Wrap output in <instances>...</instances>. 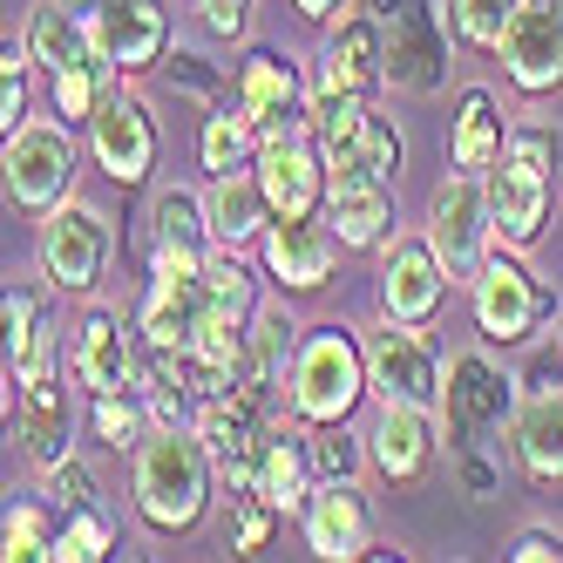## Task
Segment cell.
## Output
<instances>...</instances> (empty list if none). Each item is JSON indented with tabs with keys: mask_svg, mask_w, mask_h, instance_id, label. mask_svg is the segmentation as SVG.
Returning a JSON list of instances; mask_svg holds the SVG:
<instances>
[{
	"mask_svg": "<svg viewBox=\"0 0 563 563\" xmlns=\"http://www.w3.org/2000/svg\"><path fill=\"white\" fill-rule=\"evenodd\" d=\"M218 482H224V468H218V455H211V441L197 434L190 421H184V428H150V434L136 441V455H130L136 516H143V530L164 537V543L205 530Z\"/></svg>",
	"mask_w": 563,
	"mask_h": 563,
	"instance_id": "cell-1",
	"label": "cell"
},
{
	"mask_svg": "<svg viewBox=\"0 0 563 563\" xmlns=\"http://www.w3.org/2000/svg\"><path fill=\"white\" fill-rule=\"evenodd\" d=\"M21 42H27V55H34V68H68V62H89L96 55V42H89V21L82 14H68L62 0H42V8L27 14V27H21Z\"/></svg>",
	"mask_w": 563,
	"mask_h": 563,
	"instance_id": "cell-30",
	"label": "cell"
},
{
	"mask_svg": "<svg viewBox=\"0 0 563 563\" xmlns=\"http://www.w3.org/2000/svg\"><path fill=\"white\" fill-rule=\"evenodd\" d=\"M509 449H516V468L530 475V482L563 489V387H543V394L522 400Z\"/></svg>",
	"mask_w": 563,
	"mask_h": 563,
	"instance_id": "cell-26",
	"label": "cell"
},
{
	"mask_svg": "<svg viewBox=\"0 0 563 563\" xmlns=\"http://www.w3.org/2000/svg\"><path fill=\"white\" fill-rule=\"evenodd\" d=\"M278 522H286V516H278L265 496H238V503H231V550H238V556H258V550L272 543Z\"/></svg>",
	"mask_w": 563,
	"mask_h": 563,
	"instance_id": "cell-39",
	"label": "cell"
},
{
	"mask_svg": "<svg viewBox=\"0 0 563 563\" xmlns=\"http://www.w3.org/2000/svg\"><path fill=\"white\" fill-rule=\"evenodd\" d=\"M516 8H522V0H441L455 42L462 48H489V55H496V42H503V27H509Z\"/></svg>",
	"mask_w": 563,
	"mask_h": 563,
	"instance_id": "cell-37",
	"label": "cell"
},
{
	"mask_svg": "<svg viewBox=\"0 0 563 563\" xmlns=\"http://www.w3.org/2000/svg\"><path fill=\"white\" fill-rule=\"evenodd\" d=\"M516 415H522L516 374H503L489 353L449 360V374H441V434H449V455L503 449V434H516Z\"/></svg>",
	"mask_w": 563,
	"mask_h": 563,
	"instance_id": "cell-5",
	"label": "cell"
},
{
	"mask_svg": "<svg viewBox=\"0 0 563 563\" xmlns=\"http://www.w3.org/2000/svg\"><path fill=\"white\" fill-rule=\"evenodd\" d=\"M441 408H415V400H380V415L367 428V455H374V475L387 489H415V482L434 475L441 462Z\"/></svg>",
	"mask_w": 563,
	"mask_h": 563,
	"instance_id": "cell-14",
	"label": "cell"
},
{
	"mask_svg": "<svg viewBox=\"0 0 563 563\" xmlns=\"http://www.w3.org/2000/svg\"><path fill=\"white\" fill-rule=\"evenodd\" d=\"M205 205H211V238H218L224 252H252V245H265V231L278 224V211H272V197H265L258 170L211 177Z\"/></svg>",
	"mask_w": 563,
	"mask_h": 563,
	"instance_id": "cell-24",
	"label": "cell"
},
{
	"mask_svg": "<svg viewBox=\"0 0 563 563\" xmlns=\"http://www.w3.org/2000/svg\"><path fill=\"white\" fill-rule=\"evenodd\" d=\"M115 82H123V75L89 55V62H68V68L48 75V102H55V115H62L68 130H89V115L102 109V96H109Z\"/></svg>",
	"mask_w": 563,
	"mask_h": 563,
	"instance_id": "cell-31",
	"label": "cell"
},
{
	"mask_svg": "<svg viewBox=\"0 0 563 563\" xmlns=\"http://www.w3.org/2000/svg\"><path fill=\"white\" fill-rule=\"evenodd\" d=\"M312 434V468H319V482H360L374 468V455H367V434H353L346 421L340 428H306Z\"/></svg>",
	"mask_w": 563,
	"mask_h": 563,
	"instance_id": "cell-38",
	"label": "cell"
},
{
	"mask_svg": "<svg viewBox=\"0 0 563 563\" xmlns=\"http://www.w3.org/2000/svg\"><path fill=\"white\" fill-rule=\"evenodd\" d=\"M205 272L197 278H150V292H143V306H136V333H143V346H156V353H184L190 340H197V319H205Z\"/></svg>",
	"mask_w": 563,
	"mask_h": 563,
	"instance_id": "cell-23",
	"label": "cell"
},
{
	"mask_svg": "<svg viewBox=\"0 0 563 563\" xmlns=\"http://www.w3.org/2000/svg\"><path fill=\"white\" fill-rule=\"evenodd\" d=\"M503 143H509V123H503V102H496V89H462L455 96V115H449V164L455 170H496V156H503Z\"/></svg>",
	"mask_w": 563,
	"mask_h": 563,
	"instance_id": "cell-28",
	"label": "cell"
},
{
	"mask_svg": "<svg viewBox=\"0 0 563 563\" xmlns=\"http://www.w3.org/2000/svg\"><path fill=\"white\" fill-rule=\"evenodd\" d=\"M150 238H177V245H218L211 238V205L190 184H164L150 197Z\"/></svg>",
	"mask_w": 563,
	"mask_h": 563,
	"instance_id": "cell-33",
	"label": "cell"
},
{
	"mask_svg": "<svg viewBox=\"0 0 563 563\" xmlns=\"http://www.w3.org/2000/svg\"><path fill=\"white\" fill-rule=\"evenodd\" d=\"M75 374H42V380H8V415L21 421V441H27V462L34 468H55L75 455Z\"/></svg>",
	"mask_w": 563,
	"mask_h": 563,
	"instance_id": "cell-19",
	"label": "cell"
},
{
	"mask_svg": "<svg viewBox=\"0 0 563 563\" xmlns=\"http://www.w3.org/2000/svg\"><path fill=\"white\" fill-rule=\"evenodd\" d=\"M231 96L245 102L258 115V130L265 136H292V130H312V115H306V82H299V62L286 48H245L231 68Z\"/></svg>",
	"mask_w": 563,
	"mask_h": 563,
	"instance_id": "cell-18",
	"label": "cell"
},
{
	"mask_svg": "<svg viewBox=\"0 0 563 563\" xmlns=\"http://www.w3.org/2000/svg\"><path fill=\"white\" fill-rule=\"evenodd\" d=\"M367 14L387 34V82L400 96H434L449 82V14L428 0H367Z\"/></svg>",
	"mask_w": 563,
	"mask_h": 563,
	"instance_id": "cell-7",
	"label": "cell"
},
{
	"mask_svg": "<svg viewBox=\"0 0 563 563\" xmlns=\"http://www.w3.org/2000/svg\"><path fill=\"white\" fill-rule=\"evenodd\" d=\"M367 374H374V400H415V408H441V374L449 360L434 353L428 327L408 319H374L367 327Z\"/></svg>",
	"mask_w": 563,
	"mask_h": 563,
	"instance_id": "cell-12",
	"label": "cell"
},
{
	"mask_svg": "<svg viewBox=\"0 0 563 563\" xmlns=\"http://www.w3.org/2000/svg\"><path fill=\"white\" fill-rule=\"evenodd\" d=\"M428 238H434V252L449 258L455 278H475V265L503 245L496 218H489V177H475V170L441 177L434 197H428Z\"/></svg>",
	"mask_w": 563,
	"mask_h": 563,
	"instance_id": "cell-10",
	"label": "cell"
},
{
	"mask_svg": "<svg viewBox=\"0 0 563 563\" xmlns=\"http://www.w3.org/2000/svg\"><path fill=\"white\" fill-rule=\"evenodd\" d=\"M89 156H96V170H102L115 190H143V184H150L156 156H164V130H156L150 102H143L130 82H115V89L102 96V109L89 115Z\"/></svg>",
	"mask_w": 563,
	"mask_h": 563,
	"instance_id": "cell-9",
	"label": "cell"
},
{
	"mask_svg": "<svg viewBox=\"0 0 563 563\" xmlns=\"http://www.w3.org/2000/svg\"><path fill=\"white\" fill-rule=\"evenodd\" d=\"M258 150H265V130H258V115L224 96L205 109V130H197V156H205V170L211 177H238V170H252L258 164Z\"/></svg>",
	"mask_w": 563,
	"mask_h": 563,
	"instance_id": "cell-29",
	"label": "cell"
},
{
	"mask_svg": "<svg viewBox=\"0 0 563 563\" xmlns=\"http://www.w3.org/2000/svg\"><path fill=\"white\" fill-rule=\"evenodd\" d=\"M468 312H475V333L489 346H522L556 319V286L537 265H522L516 245H496L468 278Z\"/></svg>",
	"mask_w": 563,
	"mask_h": 563,
	"instance_id": "cell-4",
	"label": "cell"
},
{
	"mask_svg": "<svg viewBox=\"0 0 563 563\" xmlns=\"http://www.w3.org/2000/svg\"><path fill=\"white\" fill-rule=\"evenodd\" d=\"M136 360H143L136 319L123 327V312L89 306L82 327H75V346H68V374L82 380V394H115V387H130V380H136Z\"/></svg>",
	"mask_w": 563,
	"mask_h": 563,
	"instance_id": "cell-21",
	"label": "cell"
},
{
	"mask_svg": "<svg viewBox=\"0 0 563 563\" xmlns=\"http://www.w3.org/2000/svg\"><path fill=\"white\" fill-rule=\"evenodd\" d=\"M489 177V218L496 238L516 252L543 245L550 211H556V184H563V130L556 123H509V143L496 156Z\"/></svg>",
	"mask_w": 563,
	"mask_h": 563,
	"instance_id": "cell-2",
	"label": "cell"
},
{
	"mask_svg": "<svg viewBox=\"0 0 563 563\" xmlns=\"http://www.w3.org/2000/svg\"><path fill=\"white\" fill-rule=\"evenodd\" d=\"M299 8V21H312V27H333L340 14H353V0H292Z\"/></svg>",
	"mask_w": 563,
	"mask_h": 563,
	"instance_id": "cell-45",
	"label": "cell"
},
{
	"mask_svg": "<svg viewBox=\"0 0 563 563\" xmlns=\"http://www.w3.org/2000/svg\"><path fill=\"white\" fill-rule=\"evenodd\" d=\"M170 89H177V96H197L205 109L231 96V82H224V75H218L205 55H190V48H170Z\"/></svg>",
	"mask_w": 563,
	"mask_h": 563,
	"instance_id": "cell-40",
	"label": "cell"
},
{
	"mask_svg": "<svg viewBox=\"0 0 563 563\" xmlns=\"http://www.w3.org/2000/svg\"><path fill=\"white\" fill-rule=\"evenodd\" d=\"M102 556H115V516L102 503L68 509L55 537V563H102Z\"/></svg>",
	"mask_w": 563,
	"mask_h": 563,
	"instance_id": "cell-35",
	"label": "cell"
},
{
	"mask_svg": "<svg viewBox=\"0 0 563 563\" xmlns=\"http://www.w3.org/2000/svg\"><path fill=\"white\" fill-rule=\"evenodd\" d=\"M340 238H333V224L327 218H278L272 231H265V245H258V258H265V278L286 299H306V292H327L333 286V272H340Z\"/></svg>",
	"mask_w": 563,
	"mask_h": 563,
	"instance_id": "cell-17",
	"label": "cell"
},
{
	"mask_svg": "<svg viewBox=\"0 0 563 563\" xmlns=\"http://www.w3.org/2000/svg\"><path fill=\"white\" fill-rule=\"evenodd\" d=\"M55 537H62L55 503H14L8 522H0V556L8 563H55Z\"/></svg>",
	"mask_w": 563,
	"mask_h": 563,
	"instance_id": "cell-34",
	"label": "cell"
},
{
	"mask_svg": "<svg viewBox=\"0 0 563 563\" xmlns=\"http://www.w3.org/2000/svg\"><path fill=\"white\" fill-rule=\"evenodd\" d=\"M42 496H48V503H55V509L68 516V509H82V503H96L102 489H96V468L68 455V462H55V468H42Z\"/></svg>",
	"mask_w": 563,
	"mask_h": 563,
	"instance_id": "cell-41",
	"label": "cell"
},
{
	"mask_svg": "<svg viewBox=\"0 0 563 563\" xmlns=\"http://www.w3.org/2000/svg\"><path fill=\"white\" fill-rule=\"evenodd\" d=\"M455 462V482L475 496V503H489V496H503V468H496V449H462V455H449Z\"/></svg>",
	"mask_w": 563,
	"mask_h": 563,
	"instance_id": "cell-42",
	"label": "cell"
},
{
	"mask_svg": "<svg viewBox=\"0 0 563 563\" xmlns=\"http://www.w3.org/2000/svg\"><path fill=\"white\" fill-rule=\"evenodd\" d=\"M258 184L272 197L278 218H327V197H333V170H327V150H319L312 130L292 136H265L258 150Z\"/></svg>",
	"mask_w": 563,
	"mask_h": 563,
	"instance_id": "cell-16",
	"label": "cell"
},
{
	"mask_svg": "<svg viewBox=\"0 0 563 563\" xmlns=\"http://www.w3.org/2000/svg\"><path fill=\"white\" fill-rule=\"evenodd\" d=\"M89 42H96V62H109L123 82H136V75L170 62L177 27H170L164 0H102V14L89 21Z\"/></svg>",
	"mask_w": 563,
	"mask_h": 563,
	"instance_id": "cell-15",
	"label": "cell"
},
{
	"mask_svg": "<svg viewBox=\"0 0 563 563\" xmlns=\"http://www.w3.org/2000/svg\"><path fill=\"white\" fill-rule=\"evenodd\" d=\"M34 258H42V278L55 292H96L109 278V258H115V218L82 205V197H68L62 211L42 218Z\"/></svg>",
	"mask_w": 563,
	"mask_h": 563,
	"instance_id": "cell-8",
	"label": "cell"
},
{
	"mask_svg": "<svg viewBox=\"0 0 563 563\" xmlns=\"http://www.w3.org/2000/svg\"><path fill=\"white\" fill-rule=\"evenodd\" d=\"M496 62L516 96H563V0H522L496 42Z\"/></svg>",
	"mask_w": 563,
	"mask_h": 563,
	"instance_id": "cell-13",
	"label": "cell"
},
{
	"mask_svg": "<svg viewBox=\"0 0 563 563\" xmlns=\"http://www.w3.org/2000/svg\"><path fill=\"white\" fill-rule=\"evenodd\" d=\"M374 394V374H367V333L360 327H306L299 340V360H292V380H286V415L306 421V428H340L360 415V400Z\"/></svg>",
	"mask_w": 563,
	"mask_h": 563,
	"instance_id": "cell-3",
	"label": "cell"
},
{
	"mask_svg": "<svg viewBox=\"0 0 563 563\" xmlns=\"http://www.w3.org/2000/svg\"><path fill=\"white\" fill-rule=\"evenodd\" d=\"M75 164H82V150H75V130L68 123H27L8 136L0 150V170H8V205L21 218H48L75 197Z\"/></svg>",
	"mask_w": 563,
	"mask_h": 563,
	"instance_id": "cell-6",
	"label": "cell"
},
{
	"mask_svg": "<svg viewBox=\"0 0 563 563\" xmlns=\"http://www.w3.org/2000/svg\"><path fill=\"white\" fill-rule=\"evenodd\" d=\"M252 8L258 0H197V21H205V34H218V42H245Z\"/></svg>",
	"mask_w": 563,
	"mask_h": 563,
	"instance_id": "cell-43",
	"label": "cell"
},
{
	"mask_svg": "<svg viewBox=\"0 0 563 563\" xmlns=\"http://www.w3.org/2000/svg\"><path fill=\"white\" fill-rule=\"evenodd\" d=\"M327 224L346 252H380L394 238V184L380 177H340L327 197Z\"/></svg>",
	"mask_w": 563,
	"mask_h": 563,
	"instance_id": "cell-25",
	"label": "cell"
},
{
	"mask_svg": "<svg viewBox=\"0 0 563 563\" xmlns=\"http://www.w3.org/2000/svg\"><path fill=\"white\" fill-rule=\"evenodd\" d=\"M299 340H306V327L292 319V306L286 299H258V312H252V394L286 408V380H292Z\"/></svg>",
	"mask_w": 563,
	"mask_h": 563,
	"instance_id": "cell-27",
	"label": "cell"
},
{
	"mask_svg": "<svg viewBox=\"0 0 563 563\" xmlns=\"http://www.w3.org/2000/svg\"><path fill=\"white\" fill-rule=\"evenodd\" d=\"M455 272L449 258L434 252L428 231H394L380 245V312L387 319H408V327H434L441 306H449Z\"/></svg>",
	"mask_w": 563,
	"mask_h": 563,
	"instance_id": "cell-11",
	"label": "cell"
},
{
	"mask_svg": "<svg viewBox=\"0 0 563 563\" xmlns=\"http://www.w3.org/2000/svg\"><path fill=\"white\" fill-rule=\"evenodd\" d=\"M62 8H68V14H82V21H96V14H102V0H62Z\"/></svg>",
	"mask_w": 563,
	"mask_h": 563,
	"instance_id": "cell-46",
	"label": "cell"
},
{
	"mask_svg": "<svg viewBox=\"0 0 563 563\" xmlns=\"http://www.w3.org/2000/svg\"><path fill=\"white\" fill-rule=\"evenodd\" d=\"M156 421H150V400L136 394V387H115V394H89V434L102 441V449H115V455H136V441L150 434Z\"/></svg>",
	"mask_w": 563,
	"mask_h": 563,
	"instance_id": "cell-32",
	"label": "cell"
},
{
	"mask_svg": "<svg viewBox=\"0 0 563 563\" xmlns=\"http://www.w3.org/2000/svg\"><path fill=\"white\" fill-rule=\"evenodd\" d=\"M319 82L353 89V96H367V102L387 89V34H380V21L367 8L340 14L327 27V48H319Z\"/></svg>",
	"mask_w": 563,
	"mask_h": 563,
	"instance_id": "cell-22",
	"label": "cell"
},
{
	"mask_svg": "<svg viewBox=\"0 0 563 563\" xmlns=\"http://www.w3.org/2000/svg\"><path fill=\"white\" fill-rule=\"evenodd\" d=\"M299 530H306V550L327 563L374 556V503L360 482H319L312 503L299 509Z\"/></svg>",
	"mask_w": 563,
	"mask_h": 563,
	"instance_id": "cell-20",
	"label": "cell"
},
{
	"mask_svg": "<svg viewBox=\"0 0 563 563\" xmlns=\"http://www.w3.org/2000/svg\"><path fill=\"white\" fill-rule=\"evenodd\" d=\"M0 319H8V367H21V360L55 333V312H48L42 286H8V312Z\"/></svg>",
	"mask_w": 563,
	"mask_h": 563,
	"instance_id": "cell-36",
	"label": "cell"
},
{
	"mask_svg": "<svg viewBox=\"0 0 563 563\" xmlns=\"http://www.w3.org/2000/svg\"><path fill=\"white\" fill-rule=\"evenodd\" d=\"M509 556H516V563H563V537L543 530V522H530V530H516Z\"/></svg>",
	"mask_w": 563,
	"mask_h": 563,
	"instance_id": "cell-44",
	"label": "cell"
}]
</instances>
